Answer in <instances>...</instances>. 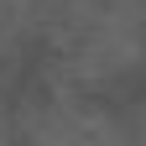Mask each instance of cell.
<instances>
[{
	"label": "cell",
	"mask_w": 146,
	"mask_h": 146,
	"mask_svg": "<svg viewBox=\"0 0 146 146\" xmlns=\"http://www.w3.org/2000/svg\"><path fill=\"white\" fill-rule=\"evenodd\" d=\"M26 146H125V131L104 110L84 104L78 94H52L26 110Z\"/></svg>",
	"instance_id": "2"
},
{
	"label": "cell",
	"mask_w": 146,
	"mask_h": 146,
	"mask_svg": "<svg viewBox=\"0 0 146 146\" xmlns=\"http://www.w3.org/2000/svg\"><path fill=\"white\" fill-rule=\"evenodd\" d=\"M73 84H115L146 63V0H42Z\"/></svg>",
	"instance_id": "1"
}]
</instances>
